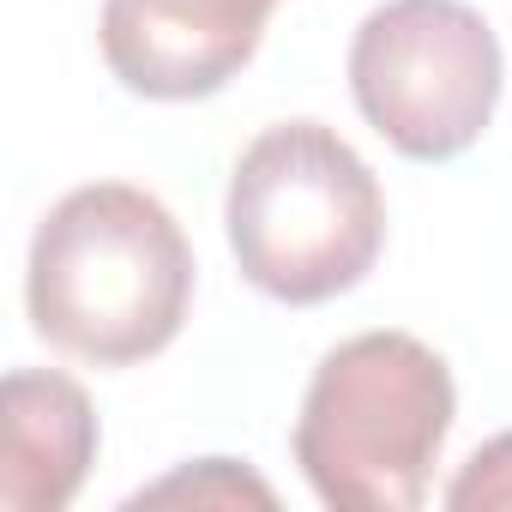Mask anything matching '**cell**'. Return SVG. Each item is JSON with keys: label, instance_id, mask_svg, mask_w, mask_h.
<instances>
[{"label": "cell", "instance_id": "obj_7", "mask_svg": "<svg viewBox=\"0 0 512 512\" xmlns=\"http://www.w3.org/2000/svg\"><path fill=\"white\" fill-rule=\"evenodd\" d=\"M452 512H512V434H494L464 458V470L446 488Z\"/></svg>", "mask_w": 512, "mask_h": 512}, {"label": "cell", "instance_id": "obj_1", "mask_svg": "<svg viewBox=\"0 0 512 512\" xmlns=\"http://www.w3.org/2000/svg\"><path fill=\"white\" fill-rule=\"evenodd\" d=\"M25 302L55 350L97 368H133L187 320L193 247L145 187L91 181L37 223Z\"/></svg>", "mask_w": 512, "mask_h": 512}, {"label": "cell", "instance_id": "obj_6", "mask_svg": "<svg viewBox=\"0 0 512 512\" xmlns=\"http://www.w3.org/2000/svg\"><path fill=\"white\" fill-rule=\"evenodd\" d=\"M0 506L7 512H61L91 458H97V416L85 386L67 374L19 368L0 386Z\"/></svg>", "mask_w": 512, "mask_h": 512}, {"label": "cell", "instance_id": "obj_4", "mask_svg": "<svg viewBox=\"0 0 512 512\" xmlns=\"http://www.w3.org/2000/svg\"><path fill=\"white\" fill-rule=\"evenodd\" d=\"M350 91L392 151L446 163L494 121L500 43L464 0H386L350 43Z\"/></svg>", "mask_w": 512, "mask_h": 512}, {"label": "cell", "instance_id": "obj_2", "mask_svg": "<svg viewBox=\"0 0 512 512\" xmlns=\"http://www.w3.org/2000/svg\"><path fill=\"white\" fill-rule=\"evenodd\" d=\"M223 223L253 290L320 308L374 272L386 247V193L326 121H278L241 151Z\"/></svg>", "mask_w": 512, "mask_h": 512}, {"label": "cell", "instance_id": "obj_8", "mask_svg": "<svg viewBox=\"0 0 512 512\" xmlns=\"http://www.w3.org/2000/svg\"><path fill=\"white\" fill-rule=\"evenodd\" d=\"M175 494H193V500H205V494H211V500H260V506H272V488L253 482L247 470H235L229 458H205L199 470H181V476L145 488L139 500H175Z\"/></svg>", "mask_w": 512, "mask_h": 512}, {"label": "cell", "instance_id": "obj_3", "mask_svg": "<svg viewBox=\"0 0 512 512\" xmlns=\"http://www.w3.org/2000/svg\"><path fill=\"white\" fill-rule=\"evenodd\" d=\"M452 404V374L422 338L362 332L314 368L296 416V464L332 512H416Z\"/></svg>", "mask_w": 512, "mask_h": 512}, {"label": "cell", "instance_id": "obj_5", "mask_svg": "<svg viewBox=\"0 0 512 512\" xmlns=\"http://www.w3.org/2000/svg\"><path fill=\"white\" fill-rule=\"evenodd\" d=\"M284 0H103V61L151 103H193L223 91L266 37Z\"/></svg>", "mask_w": 512, "mask_h": 512}]
</instances>
